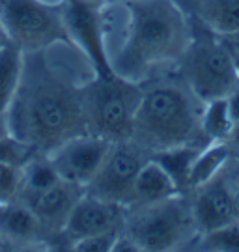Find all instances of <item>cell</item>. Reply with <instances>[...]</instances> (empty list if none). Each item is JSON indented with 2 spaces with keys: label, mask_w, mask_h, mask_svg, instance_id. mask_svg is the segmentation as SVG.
<instances>
[{
  "label": "cell",
  "mask_w": 239,
  "mask_h": 252,
  "mask_svg": "<svg viewBox=\"0 0 239 252\" xmlns=\"http://www.w3.org/2000/svg\"><path fill=\"white\" fill-rule=\"evenodd\" d=\"M84 84H73L58 73L45 51L25 53L23 79L8 110L9 133L43 155L88 133Z\"/></svg>",
  "instance_id": "1"
},
{
  "label": "cell",
  "mask_w": 239,
  "mask_h": 252,
  "mask_svg": "<svg viewBox=\"0 0 239 252\" xmlns=\"http://www.w3.org/2000/svg\"><path fill=\"white\" fill-rule=\"evenodd\" d=\"M122 41L108 54L116 75L140 84L153 69L181 60L195 28L176 0H122Z\"/></svg>",
  "instance_id": "2"
},
{
  "label": "cell",
  "mask_w": 239,
  "mask_h": 252,
  "mask_svg": "<svg viewBox=\"0 0 239 252\" xmlns=\"http://www.w3.org/2000/svg\"><path fill=\"white\" fill-rule=\"evenodd\" d=\"M142 97L131 129V142L148 153L179 146H205L202 131L204 103L196 97L183 79L155 82L144 81Z\"/></svg>",
  "instance_id": "3"
},
{
  "label": "cell",
  "mask_w": 239,
  "mask_h": 252,
  "mask_svg": "<svg viewBox=\"0 0 239 252\" xmlns=\"http://www.w3.org/2000/svg\"><path fill=\"white\" fill-rule=\"evenodd\" d=\"M129 209L133 213L125 217L124 230L140 251H177L198 237L191 202L181 194Z\"/></svg>",
  "instance_id": "4"
},
{
  "label": "cell",
  "mask_w": 239,
  "mask_h": 252,
  "mask_svg": "<svg viewBox=\"0 0 239 252\" xmlns=\"http://www.w3.org/2000/svg\"><path fill=\"white\" fill-rule=\"evenodd\" d=\"M179 77L202 103L228 97L239 86L238 58L232 53L224 37L205 30L204 36H196L183 53Z\"/></svg>",
  "instance_id": "5"
},
{
  "label": "cell",
  "mask_w": 239,
  "mask_h": 252,
  "mask_svg": "<svg viewBox=\"0 0 239 252\" xmlns=\"http://www.w3.org/2000/svg\"><path fill=\"white\" fill-rule=\"evenodd\" d=\"M142 97V84L127 81L120 75H108L84 84V107L88 133L103 136L110 142L131 138L133 120Z\"/></svg>",
  "instance_id": "6"
},
{
  "label": "cell",
  "mask_w": 239,
  "mask_h": 252,
  "mask_svg": "<svg viewBox=\"0 0 239 252\" xmlns=\"http://www.w3.org/2000/svg\"><path fill=\"white\" fill-rule=\"evenodd\" d=\"M0 27L6 39L23 53H39L60 43H71L62 4L43 0H0Z\"/></svg>",
  "instance_id": "7"
},
{
  "label": "cell",
  "mask_w": 239,
  "mask_h": 252,
  "mask_svg": "<svg viewBox=\"0 0 239 252\" xmlns=\"http://www.w3.org/2000/svg\"><path fill=\"white\" fill-rule=\"evenodd\" d=\"M62 13L69 41L88 58L94 73L114 75L105 45L103 0H62Z\"/></svg>",
  "instance_id": "8"
},
{
  "label": "cell",
  "mask_w": 239,
  "mask_h": 252,
  "mask_svg": "<svg viewBox=\"0 0 239 252\" xmlns=\"http://www.w3.org/2000/svg\"><path fill=\"white\" fill-rule=\"evenodd\" d=\"M148 159H150L148 152L131 140L114 142L101 170L86 187L88 189L86 192L108 200V202H116L124 207H129L135 178L140 170V166Z\"/></svg>",
  "instance_id": "9"
},
{
  "label": "cell",
  "mask_w": 239,
  "mask_h": 252,
  "mask_svg": "<svg viewBox=\"0 0 239 252\" xmlns=\"http://www.w3.org/2000/svg\"><path fill=\"white\" fill-rule=\"evenodd\" d=\"M112 144L114 142L103 136L84 133L56 146L45 153V157L53 164L60 180L86 189L101 170Z\"/></svg>",
  "instance_id": "10"
},
{
  "label": "cell",
  "mask_w": 239,
  "mask_h": 252,
  "mask_svg": "<svg viewBox=\"0 0 239 252\" xmlns=\"http://www.w3.org/2000/svg\"><path fill=\"white\" fill-rule=\"evenodd\" d=\"M191 209L198 235L224 228L238 220L236 194L232 176L226 174V166L219 174H215L211 180L193 189Z\"/></svg>",
  "instance_id": "11"
},
{
  "label": "cell",
  "mask_w": 239,
  "mask_h": 252,
  "mask_svg": "<svg viewBox=\"0 0 239 252\" xmlns=\"http://www.w3.org/2000/svg\"><path fill=\"white\" fill-rule=\"evenodd\" d=\"M124 209V206L116 202H108L84 192L77 200L60 235H64V239H68V243L71 245L86 235L101 234L108 230H122L125 220Z\"/></svg>",
  "instance_id": "12"
},
{
  "label": "cell",
  "mask_w": 239,
  "mask_h": 252,
  "mask_svg": "<svg viewBox=\"0 0 239 252\" xmlns=\"http://www.w3.org/2000/svg\"><path fill=\"white\" fill-rule=\"evenodd\" d=\"M82 194H84L82 187L60 180L45 189L19 192L17 198L34 211V215L41 222L45 232L62 234L73 207Z\"/></svg>",
  "instance_id": "13"
},
{
  "label": "cell",
  "mask_w": 239,
  "mask_h": 252,
  "mask_svg": "<svg viewBox=\"0 0 239 252\" xmlns=\"http://www.w3.org/2000/svg\"><path fill=\"white\" fill-rule=\"evenodd\" d=\"M189 17L219 37L239 32V0H176Z\"/></svg>",
  "instance_id": "14"
},
{
  "label": "cell",
  "mask_w": 239,
  "mask_h": 252,
  "mask_svg": "<svg viewBox=\"0 0 239 252\" xmlns=\"http://www.w3.org/2000/svg\"><path fill=\"white\" fill-rule=\"evenodd\" d=\"M45 234L34 211L19 198L0 202V235L11 243L34 245Z\"/></svg>",
  "instance_id": "15"
},
{
  "label": "cell",
  "mask_w": 239,
  "mask_h": 252,
  "mask_svg": "<svg viewBox=\"0 0 239 252\" xmlns=\"http://www.w3.org/2000/svg\"><path fill=\"white\" fill-rule=\"evenodd\" d=\"M176 194H181L176 181L172 180L169 172L150 155V159L142 164L137 178H135L129 207L161 202V200H167L170 196H176Z\"/></svg>",
  "instance_id": "16"
},
{
  "label": "cell",
  "mask_w": 239,
  "mask_h": 252,
  "mask_svg": "<svg viewBox=\"0 0 239 252\" xmlns=\"http://www.w3.org/2000/svg\"><path fill=\"white\" fill-rule=\"evenodd\" d=\"M23 67H25V53L6 41L0 47V112L8 114L13 97L19 90V84L23 79Z\"/></svg>",
  "instance_id": "17"
},
{
  "label": "cell",
  "mask_w": 239,
  "mask_h": 252,
  "mask_svg": "<svg viewBox=\"0 0 239 252\" xmlns=\"http://www.w3.org/2000/svg\"><path fill=\"white\" fill-rule=\"evenodd\" d=\"M232 148L228 140H215V142H207V144L200 150L196 155L193 168L189 174V181H187V189H196L207 180H211L215 174L226 166V162L230 161Z\"/></svg>",
  "instance_id": "18"
},
{
  "label": "cell",
  "mask_w": 239,
  "mask_h": 252,
  "mask_svg": "<svg viewBox=\"0 0 239 252\" xmlns=\"http://www.w3.org/2000/svg\"><path fill=\"white\" fill-rule=\"evenodd\" d=\"M202 148L204 146H179V148H170V150L151 153V157L172 176V180L176 181L179 190H183L187 189L193 162Z\"/></svg>",
  "instance_id": "19"
},
{
  "label": "cell",
  "mask_w": 239,
  "mask_h": 252,
  "mask_svg": "<svg viewBox=\"0 0 239 252\" xmlns=\"http://www.w3.org/2000/svg\"><path fill=\"white\" fill-rule=\"evenodd\" d=\"M202 131L209 142L215 140H228L234 131V120L230 114L228 99H213L204 103L202 110Z\"/></svg>",
  "instance_id": "20"
},
{
  "label": "cell",
  "mask_w": 239,
  "mask_h": 252,
  "mask_svg": "<svg viewBox=\"0 0 239 252\" xmlns=\"http://www.w3.org/2000/svg\"><path fill=\"white\" fill-rule=\"evenodd\" d=\"M195 243L202 251L239 252V220L224 228H219V230L198 235Z\"/></svg>",
  "instance_id": "21"
},
{
  "label": "cell",
  "mask_w": 239,
  "mask_h": 252,
  "mask_svg": "<svg viewBox=\"0 0 239 252\" xmlns=\"http://www.w3.org/2000/svg\"><path fill=\"white\" fill-rule=\"evenodd\" d=\"M120 234H122L120 230H108V232H101V234L86 235V237L73 241L69 249L75 252H110L114 249Z\"/></svg>",
  "instance_id": "22"
},
{
  "label": "cell",
  "mask_w": 239,
  "mask_h": 252,
  "mask_svg": "<svg viewBox=\"0 0 239 252\" xmlns=\"http://www.w3.org/2000/svg\"><path fill=\"white\" fill-rule=\"evenodd\" d=\"M23 180V168L0 162V202L17 198Z\"/></svg>",
  "instance_id": "23"
},
{
  "label": "cell",
  "mask_w": 239,
  "mask_h": 252,
  "mask_svg": "<svg viewBox=\"0 0 239 252\" xmlns=\"http://www.w3.org/2000/svg\"><path fill=\"white\" fill-rule=\"evenodd\" d=\"M226 99H228V107H230L232 120H234V126H236V124H239V86L232 92Z\"/></svg>",
  "instance_id": "24"
},
{
  "label": "cell",
  "mask_w": 239,
  "mask_h": 252,
  "mask_svg": "<svg viewBox=\"0 0 239 252\" xmlns=\"http://www.w3.org/2000/svg\"><path fill=\"white\" fill-rule=\"evenodd\" d=\"M224 41L228 43V47L232 49V53L236 54V58H239V32L230 34V36H224Z\"/></svg>",
  "instance_id": "25"
},
{
  "label": "cell",
  "mask_w": 239,
  "mask_h": 252,
  "mask_svg": "<svg viewBox=\"0 0 239 252\" xmlns=\"http://www.w3.org/2000/svg\"><path fill=\"white\" fill-rule=\"evenodd\" d=\"M228 144H230V148H232V153L239 152V124L234 126V131H232L230 138H228Z\"/></svg>",
  "instance_id": "26"
},
{
  "label": "cell",
  "mask_w": 239,
  "mask_h": 252,
  "mask_svg": "<svg viewBox=\"0 0 239 252\" xmlns=\"http://www.w3.org/2000/svg\"><path fill=\"white\" fill-rule=\"evenodd\" d=\"M11 135L9 133V126H8V114H4V112H0V138H4V136Z\"/></svg>",
  "instance_id": "27"
},
{
  "label": "cell",
  "mask_w": 239,
  "mask_h": 252,
  "mask_svg": "<svg viewBox=\"0 0 239 252\" xmlns=\"http://www.w3.org/2000/svg\"><path fill=\"white\" fill-rule=\"evenodd\" d=\"M232 185H234V194H236V209H238V220H239V172L232 176Z\"/></svg>",
  "instance_id": "28"
},
{
  "label": "cell",
  "mask_w": 239,
  "mask_h": 252,
  "mask_svg": "<svg viewBox=\"0 0 239 252\" xmlns=\"http://www.w3.org/2000/svg\"><path fill=\"white\" fill-rule=\"evenodd\" d=\"M8 39H6V34H4V30H2V27H0V47L4 45Z\"/></svg>",
  "instance_id": "29"
},
{
  "label": "cell",
  "mask_w": 239,
  "mask_h": 252,
  "mask_svg": "<svg viewBox=\"0 0 239 252\" xmlns=\"http://www.w3.org/2000/svg\"><path fill=\"white\" fill-rule=\"evenodd\" d=\"M238 75H239V58H238Z\"/></svg>",
  "instance_id": "30"
}]
</instances>
